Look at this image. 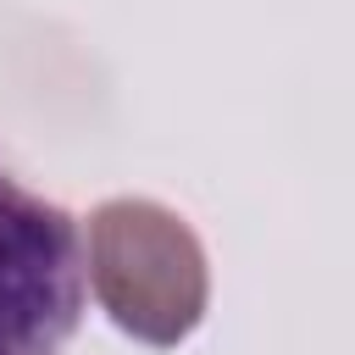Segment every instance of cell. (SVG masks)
<instances>
[{
    "mask_svg": "<svg viewBox=\"0 0 355 355\" xmlns=\"http://www.w3.org/2000/svg\"><path fill=\"white\" fill-rule=\"evenodd\" d=\"M89 288L128 338L178 349L211 305L205 244L161 200H105L89 216Z\"/></svg>",
    "mask_w": 355,
    "mask_h": 355,
    "instance_id": "1",
    "label": "cell"
},
{
    "mask_svg": "<svg viewBox=\"0 0 355 355\" xmlns=\"http://www.w3.org/2000/svg\"><path fill=\"white\" fill-rule=\"evenodd\" d=\"M83 311L78 227L0 172V355H55Z\"/></svg>",
    "mask_w": 355,
    "mask_h": 355,
    "instance_id": "2",
    "label": "cell"
}]
</instances>
